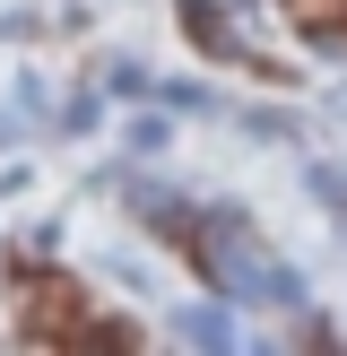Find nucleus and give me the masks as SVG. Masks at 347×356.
<instances>
[{
    "label": "nucleus",
    "mask_w": 347,
    "mask_h": 356,
    "mask_svg": "<svg viewBox=\"0 0 347 356\" xmlns=\"http://www.w3.org/2000/svg\"><path fill=\"white\" fill-rule=\"evenodd\" d=\"M130 148H139V156H156V148H165V122L139 113V122H130Z\"/></svg>",
    "instance_id": "nucleus-3"
},
{
    "label": "nucleus",
    "mask_w": 347,
    "mask_h": 356,
    "mask_svg": "<svg viewBox=\"0 0 347 356\" xmlns=\"http://www.w3.org/2000/svg\"><path fill=\"white\" fill-rule=\"evenodd\" d=\"M200 261H208V278H217L226 296H243V305H295V278L287 270H269V252L252 243V226H235V218H200Z\"/></svg>",
    "instance_id": "nucleus-1"
},
{
    "label": "nucleus",
    "mask_w": 347,
    "mask_h": 356,
    "mask_svg": "<svg viewBox=\"0 0 347 356\" xmlns=\"http://www.w3.org/2000/svg\"><path fill=\"white\" fill-rule=\"evenodd\" d=\"M174 330H183L191 348H235V322H226V305H191V313H174Z\"/></svg>",
    "instance_id": "nucleus-2"
}]
</instances>
